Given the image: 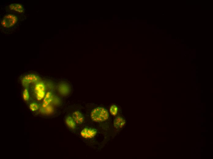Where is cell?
<instances>
[{"instance_id":"cell-14","label":"cell","mask_w":213,"mask_h":159,"mask_svg":"<svg viewBox=\"0 0 213 159\" xmlns=\"http://www.w3.org/2000/svg\"><path fill=\"white\" fill-rule=\"evenodd\" d=\"M110 111L111 115L113 116H116L118 113V108L115 105H112L110 107Z\"/></svg>"},{"instance_id":"cell-15","label":"cell","mask_w":213,"mask_h":159,"mask_svg":"<svg viewBox=\"0 0 213 159\" xmlns=\"http://www.w3.org/2000/svg\"><path fill=\"white\" fill-rule=\"evenodd\" d=\"M30 110L32 112L37 111L39 108V106L36 103H32L30 105Z\"/></svg>"},{"instance_id":"cell-11","label":"cell","mask_w":213,"mask_h":159,"mask_svg":"<svg viewBox=\"0 0 213 159\" xmlns=\"http://www.w3.org/2000/svg\"><path fill=\"white\" fill-rule=\"evenodd\" d=\"M51 107L49 105L45 107H43L41 109V112L42 113H45L46 114H48L51 113L52 110H53Z\"/></svg>"},{"instance_id":"cell-2","label":"cell","mask_w":213,"mask_h":159,"mask_svg":"<svg viewBox=\"0 0 213 159\" xmlns=\"http://www.w3.org/2000/svg\"><path fill=\"white\" fill-rule=\"evenodd\" d=\"M91 116L92 120L95 122H102L108 119L109 115L105 109L98 107L93 110Z\"/></svg>"},{"instance_id":"cell-10","label":"cell","mask_w":213,"mask_h":159,"mask_svg":"<svg viewBox=\"0 0 213 159\" xmlns=\"http://www.w3.org/2000/svg\"><path fill=\"white\" fill-rule=\"evenodd\" d=\"M35 92L45 91V86L43 83H37L35 87Z\"/></svg>"},{"instance_id":"cell-1","label":"cell","mask_w":213,"mask_h":159,"mask_svg":"<svg viewBox=\"0 0 213 159\" xmlns=\"http://www.w3.org/2000/svg\"><path fill=\"white\" fill-rule=\"evenodd\" d=\"M4 15L1 19V26L2 30L14 31L18 27L22 16L23 15L5 11Z\"/></svg>"},{"instance_id":"cell-12","label":"cell","mask_w":213,"mask_h":159,"mask_svg":"<svg viewBox=\"0 0 213 159\" xmlns=\"http://www.w3.org/2000/svg\"><path fill=\"white\" fill-rule=\"evenodd\" d=\"M37 99V100H41L44 98L45 95V91H39L35 92Z\"/></svg>"},{"instance_id":"cell-7","label":"cell","mask_w":213,"mask_h":159,"mask_svg":"<svg viewBox=\"0 0 213 159\" xmlns=\"http://www.w3.org/2000/svg\"><path fill=\"white\" fill-rule=\"evenodd\" d=\"M72 118L76 123L78 124H82L84 121L83 116L78 111L74 112L72 115Z\"/></svg>"},{"instance_id":"cell-4","label":"cell","mask_w":213,"mask_h":159,"mask_svg":"<svg viewBox=\"0 0 213 159\" xmlns=\"http://www.w3.org/2000/svg\"><path fill=\"white\" fill-rule=\"evenodd\" d=\"M39 80V77L35 75L30 74L25 76L22 79V85L27 87L30 83H35Z\"/></svg>"},{"instance_id":"cell-5","label":"cell","mask_w":213,"mask_h":159,"mask_svg":"<svg viewBox=\"0 0 213 159\" xmlns=\"http://www.w3.org/2000/svg\"><path fill=\"white\" fill-rule=\"evenodd\" d=\"M97 131L95 129L91 128H86L81 132L82 137L85 139H90L93 138L96 135Z\"/></svg>"},{"instance_id":"cell-8","label":"cell","mask_w":213,"mask_h":159,"mask_svg":"<svg viewBox=\"0 0 213 159\" xmlns=\"http://www.w3.org/2000/svg\"><path fill=\"white\" fill-rule=\"evenodd\" d=\"M53 95L51 92H47L44 98L42 107H45L49 105L53 100Z\"/></svg>"},{"instance_id":"cell-9","label":"cell","mask_w":213,"mask_h":159,"mask_svg":"<svg viewBox=\"0 0 213 159\" xmlns=\"http://www.w3.org/2000/svg\"><path fill=\"white\" fill-rule=\"evenodd\" d=\"M65 122L66 124L70 129H74L76 127V123L72 117L68 116L66 118Z\"/></svg>"},{"instance_id":"cell-13","label":"cell","mask_w":213,"mask_h":159,"mask_svg":"<svg viewBox=\"0 0 213 159\" xmlns=\"http://www.w3.org/2000/svg\"><path fill=\"white\" fill-rule=\"evenodd\" d=\"M22 97L23 100L26 101H27L29 100L30 95L29 92L26 88L23 92Z\"/></svg>"},{"instance_id":"cell-6","label":"cell","mask_w":213,"mask_h":159,"mask_svg":"<svg viewBox=\"0 0 213 159\" xmlns=\"http://www.w3.org/2000/svg\"><path fill=\"white\" fill-rule=\"evenodd\" d=\"M126 123L125 120L121 117L118 116L114 121V125L116 129H120L124 127Z\"/></svg>"},{"instance_id":"cell-3","label":"cell","mask_w":213,"mask_h":159,"mask_svg":"<svg viewBox=\"0 0 213 159\" xmlns=\"http://www.w3.org/2000/svg\"><path fill=\"white\" fill-rule=\"evenodd\" d=\"M6 11L23 15L25 12L26 9L23 5L20 3L9 4L6 6Z\"/></svg>"}]
</instances>
